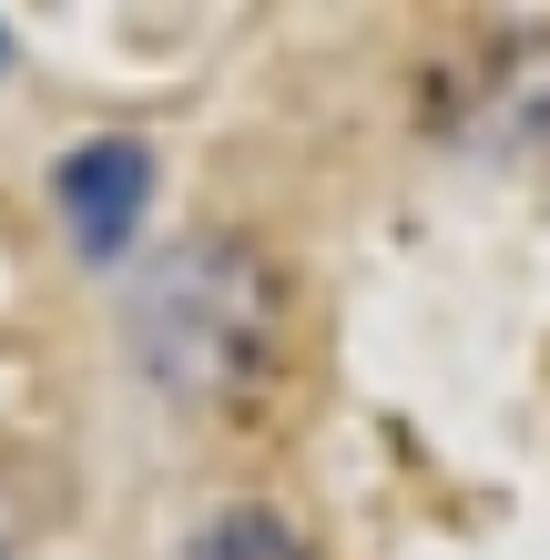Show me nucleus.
<instances>
[{"mask_svg":"<svg viewBox=\"0 0 550 560\" xmlns=\"http://www.w3.org/2000/svg\"><path fill=\"white\" fill-rule=\"evenodd\" d=\"M133 326H143V357H153L164 387L224 398V387H255L266 357H276V276L235 235H194L143 276Z\"/></svg>","mask_w":550,"mask_h":560,"instance_id":"1","label":"nucleus"},{"mask_svg":"<svg viewBox=\"0 0 550 560\" xmlns=\"http://www.w3.org/2000/svg\"><path fill=\"white\" fill-rule=\"evenodd\" d=\"M143 184H153V153L133 133H113V143H82L72 163H61V224H72V245L103 266V255L133 235V214H143Z\"/></svg>","mask_w":550,"mask_h":560,"instance_id":"2","label":"nucleus"},{"mask_svg":"<svg viewBox=\"0 0 550 560\" xmlns=\"http://www.w3.org/2000/svg\"><path fill=\"white\" fill-rule=\"evenodd\" d=\"M184 560H306V540H296V520H285V510H255L245 500V510H214Z\"/></svg>","mask_w":550,"mask_h":560,"instance_id":"3","label":"nucleus"}]
</instances>
